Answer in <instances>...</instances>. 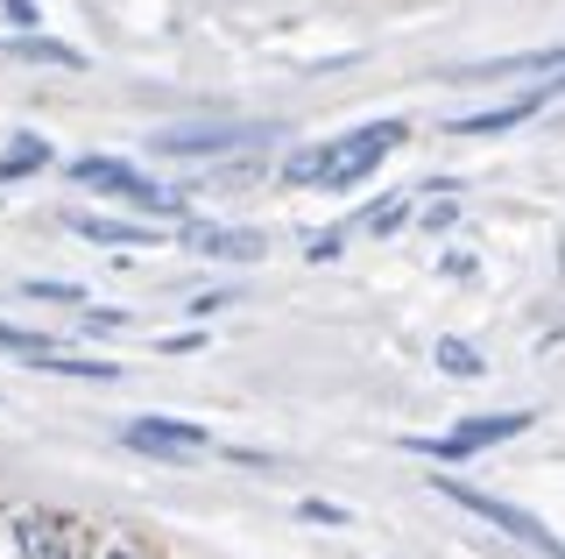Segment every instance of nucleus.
<instances>
[{"instance_id":"1","label":"nucleus","mask_w":565,"mask_h":559,"mask_svg":"<svg viewBox=\"0 0 565 559\" xmlns=\"http://www.w3.org/2000/svg\"><path fill=\"white\" fill-rule=\"evenodd\" d=\"M431 488H438L446 503H459V510H473L481 524H494V531H509L516 546L544 552V559H565V538H558V531H544V517H530V510H516V503L488 496V488H467V482H452V475H438Z\"/></svg>"},{"instance_id":"2","label":"nucleus","mask_w":565,"mask_h":559,"mask_svg":"<svg viewBox=\"0 0 565 559\" xmlns=\"http://www.w3.org/2000/svg\"><path fill=\"white\" fill-rule=\"evenodd\" d=\"M71 184L114 191L120 205H141V213H163V220H177V213H184V191H163V184H149L135 164H120V156H78V164H71Z\"/></svg>"},{"instance_id":"3","label":"nucleus","mask_w":565,"mask_h":559,"mask_svg":"<svg viewBox=\"0 0 565 559\" xmlns=\"http://www.w3.org/2000/svg\"><path fill=\"white\" fill-rule=\"evenodd\" d=\"M396 143H403V120H375V128H353L347 143H326V149H318V178H311V184H326V191L361 184V178H367V170H375Z\"/></svg>"},{"instance_id":"4","label":"nucleus","mask_w":565,"mask_h":559,"mask_svg":"<svg viewBox=\"0 0 565 559\" xmlns=\"http://www.w3.org/2000/svg\"><path fill=\"white\" fill-rule=\"evenodd\" d=\"M516 432H530V411H494V418H467L459 432H446V440H403L411 453H431V461H467V453H481L494 440H516Z\"/></svg>"},{"instance_id":"5","label":"nucleus","mask_w":565,"mask_h":559,"mask_svg":"<svg viewBox=\"0 0 565 559\" xmlns=\"http://www.w3.org/2000/svg\"><path fill=\"white\" fill-rule=\"evenodd\" d=\"M0 347L22 355L29 369H43V376H93V382H114L120 376L114 361H78V355H64L57 340H35V334H22V326H0Z\"/></svg>"},{"instance_id":"6","label":"nucleus","mask_w":565,"mask_h":559,"mask_svg":"<svg viewBox=\"0 0 565 559\" xmlns=\"http://www.w3.org/2000/svg\"><path fill=\"white\" fill-rule=\"evenodd\" d=\"M120 440L141 446V453H205V425H191V418H128L120 425Z\"/></svg>"},{"instance_id":"7","label":"nucleus","mask_w":565,"mask_h":559,"mask_svg":"<svg viewBox=\"0 0 565 559\" xmlns=\"http://www.w3.org/2000/svg\"><path fill=\"white\" fill-rule=\"evenodd\" d=\"M269 143V128H170L156 135V156H226V149H255Z\"/></svg>"},{"instance_id":"8","label":"nucleus","mask_w":565,"mask_h":559,"mask_svg":"<svg viewBox=\"0 0 565 559\" xmlns=\"http://www.w3.org/2000/svg\"><path fill=\"white\" fill-rule=\"evenodd\" d=\"M184 249H199V255H212V262H262V249H269V241H262V234H247V226L191 220V226H184Z\"/></svg>"},{"instance_id":"9","label":"nucleus","mask_w":565,"mask_h":559,"mask_svg":"<svg viewBox=\"0 0 565 559\" xmlns=\"http://www.w3.org/2000/svg\"><path fill=\"white\" fill-rule=\"evenodd\" d=\"M71 234L99 241V249H156L149 226H128V220H106V213H71Z\"/></svg>"},{"instance_id":"10","label":"nucleus","mask_w":565,"mask_h":559,"mask_svg":"<svg viewBox=\"0 0 565 559\" xmlns=\"http://www.w3.org/2000/svg\"><path fill=\"white\" fill-rule=\"evenodd\" d=\"M22 546H29V559H71V524H57V517H29L22 524Z\"/></svg>"},{"instance_id":"11","label":"nucleus","mask_w":565,"mask_h":559,"mask_svg":"<svg viewBox=\"0 0 565 559\" xmlns=\"http://www.w3.org/2000/svg\"><path fill=\"white\" fill-rule=\"evenodd\" d=\"M544 107V93H523V99H509V107H494V114H473V120H459L452 135H502V128H516V120H530Z\"/></svg>"},{"instance_id":"12","label":"nucleus","mask_w":565,"mask_h":559,"mask_svg":"<svg viewBox=\"0 0 565 559\" xmlns=\"http://www.w3.org/2000/svg\"><path fill=\"white\" fill-rule=\"evenodd\" d=\"M431 355H438V369H446V376H459V382H473V376H488V361H481V347H473V340H459V334H446V340H438V347H431Z\"/></svg>"},{"instance_id":"13","label":"nucleus","mask_w":565,"mask_h":559,"mask_svg":"<svg viewBox=\"0 0 565 559\" xmlns=\"http://www.w3.org/2000/svg\"><path fill=\"white\" fill-rule=\"evenodd\" d=\"M43 164H50V143H43V135H22V143L0 156V184H8V178H29V170H43Z\"/></svg>"},{"instance_id":"14","label":"nucleus","mask_w":565,"mask_h":559,"mask_svg":"<svg viewBox=\"0 0 565 559\" xmlns=\"http://www.w3.org/2000/svg\"><path fill=\"white\" fill-rule=\"evenodd\" d=\"M14 57H35V64H64V72H78V50L71 43H50V36H22V43H8Z\"/></svg>"},{"instance_id":"15","label":"nucleus","mask_w":565,"mask_h":559,"mask_svg":"<svg viewBox=\"0 0 565 559\" xmlns=\"http://www.w3.org/2000/svg\"><path fill=\"white\" fill-rule=\"evenodd\" d=\"M403 213H411V199H388V205H367V213H361V226H367V234H396V226H403Z\"/></svg>"},{"instance_id":"16","label":"nucleus","mask_w":565,"mask_h":559,"mask_svg":"<svg viewBox=\"0 0 565 559\" xmlns=\"http://www.w3.org/2000/svg\"><path fill=\"white\" fill-rule=\"evenodd\" d=\"M226 305H241L234 291H205V298H191V312H199V319H205V312H226Z\"/></svg>"},{"instance_id":"17","label":"nucleus","mask_w":565,"mask_h":559,"mask_svg":"<svg viewBox=\"0 0 565 559\" xmlns=\"http://www.w3.org/2000/svg\"><path fill=\"white\" fill-rule=\"evenodd\" d=\"M305 517H311V524H347L340 503H305Z\"/></svg>"},{"instance_id":"18","label":"nucleus","mask_w":565,"mask_h":559,"mask_svg":"<svg viewBox=\"0 0 565 559\" xmlns=\"http://www.w3.org/2000/svg\"><path fill=\"white\" fill-rule=\"evenodd\" d=\"M305 255H311V262H332V255H340V234H318Z\"/></svg>"},{"instance_id":"19","label":"nucleus","mask_w":565,"mask_h":559,"mask_svg":"<svg viewBox=\"0 0 565 559\" xmlns=\"http://www.w3.org/2000/svg\"><path fill=\"white\" fill-rule=\"evenodd\" d=\"M0 8H8V14H14L22 29H35V8H29V0H0Z\"/></svg>"},{"instance_id":"20","label":"nucleus","mask_w":565,"mask_h":559,"mask_svg":"<svg viewBox=\"0 0 565 559\" xmlns=\"http://www.w3.org/2000/svg\"><path fill=\"white\" fill-rule=\"evenodd\" d=\"M114 559H128V552H114Z\"/></svg>"}]
</instances>
